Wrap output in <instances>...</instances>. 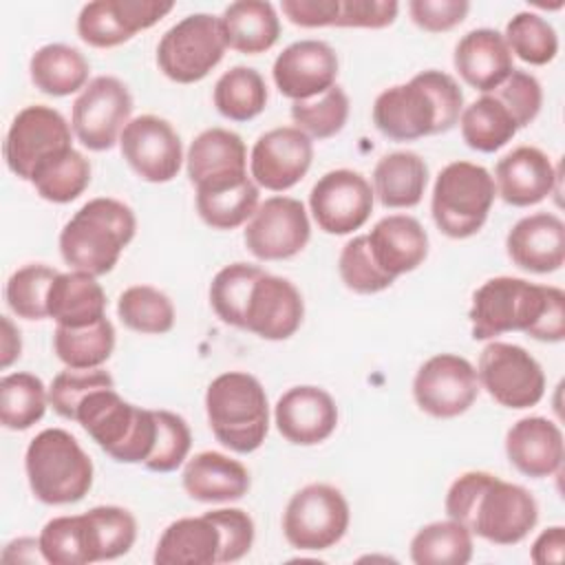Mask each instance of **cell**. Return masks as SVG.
Wrapping results in <instances>:
<instances>
[{"label":"cell","instance_id":"21","mask_svg":"<svg viewBox=\"0 0 565 565\" xmlns=\"http://www.w3.org/2000/svg\"><path fill=\"white\" fill-rule=\"evenodd\" d=\"M302 318L305 302L298 287L282 276L263 271L252 287L243 329L276 342L291 338L300 329Z\"/></svg>","mask_w":565,"mask_h":565},{"label":"cell","instance_id":"15","mask_svg":"<svg viewBox=\"0 0 565 565\" xmlns=\"http://www.w3.org/2000/svg\"><path fill=\"white\" fill-rule=\"evenodd\" d=\"M375 194L366 177L338 168L324 172L309 192V210L318 227L327 234H351L360 230L373 212Z\"/></svg>","mask_w":565,"mask_h":565},{"label":"cell","instance_id":"53","mask_svg":"<svg viewBox=\"0 0 565 565\" xmlns=\"http://www.w3.org/2000/svg\"><path fill=\"white\" fill-rule=\"evenodd\" d=\"M221 532V552L218 563H234L241 561L254 545V521L241 508H218L205 512Z\"/></svg>","mask_w":565,"mask_h":565},{"label":"cell","instance_id":"26","mask_svg":"<svg viewBox=\"0 0 565 565\" xmlns=\"http://www.w3.org/2000/svg\"><path fill=\"white\" fill-rule=\"evenodd\" d=\"M508 461L525 477L545 479L563 466V433L547 417H523L514 422L505 435Z\"/></svg>","mask_w":565,"mask_h":565},{"label":"cell","instance_id":"52","mask_svg":"<svg viewBox=\"0 0 565 565\" xmlns=\"http://www.w3.org/2000/svg\"><path fill=\"white\" fill-rule=\"evenodd\" d=\"M512 115L516 128L530 126L543 106V88L534 75L514 68L494 90H490Z\"/></svg>","mask_w":565,"mask_h":565},{"label":"cell","instance_id":"12","mask_svg":"<svg viewBox=\"0 0 565 565\" xmlns=\"http://www.w3.org/2000/svg\"><path fill=\"white\" fill-rule=\"evenodd\" d=\"M130 115L132 95L128 86L113 75H99L73 102L71 128L84 148L104 152L119 141Z\"/></svg>","mask_w":565,"mask_h":565},{"label":"cell","instance_id":"18","mask_svg":"<svg viewBox=\"0 0 565 565\" xmlns=\"http://www.w3.org/2000/svg\"><path fill=\"white\" fill-rule=\"evenodd\" d=\"M174 9L163 0H95L77 15V35L95 49H110L128 42L135 33L150 29Z\"/></svg>","mask_w":565,"mask_h":565},{"label":"cell","instance_id":"55","mask_svg":"<svg viewBox=\"0 0 565 565\" xmlns=\"http://www.w3.org/2000/svg\"><path fill=\"white\" fill-rule=\"evenodd\" d=\"M399 4L395 0H340L335 26L384 29L395 22Z\"/></svg>","mask_w":565,"mask_h":565},{"label":"cell","instance_id":"47","mask_svg":"<svg viewBox=\"0 0 565 565\" xmlns=\"http://www.w3.org/2000/svg\"><path fill=\"white\" fill-rule=\"evenodd\" d=\"M60 271L49 265L31 263L15 269L4 287V298L9 309L24 320H44L49 318L46 298L51 282Z\"/></svg>","mask_w":565,"mask_h":565},{"label":"cell","instance_id":"33","mask_svg":"<svg viewBox=\"0 0 565 565\" xmlns=\"http://www.w3.org/2000/svg\"><path fill=\"white\" fill-rule=\"evenodd\" d=\"M428 185L426 161L411 150L384 154L373 168V194L384 207H415Z\"/></svg>","mask_w":565,"mask_h":565},{"label":"cell","instance_id":"45","mask_svg":"<svg viewBox=\"0 0 565 565\" xmlns=\"http://www.w3.org/2000/svg\"><path fill=\"white\" fill-rule=\"evenodd\" d=\"M503 38L510 53L532 66H545L558 53L556 29L534 11H519L505 24Z\"/></svg>","mask_w":565,"mask_h":565},{"label":"cell","instance_id":"11","mask_svg":"<svg viewBox=\"0 0 565 565\" xmlns=\"http://www.w3.org/2000/svg\"><path fill=\"white\" fill-rule=\"evenodd\" d=\"M479 388L505 408L536 406L545 395V373L523 347L492 340L483 347L477 364Z\"/></svg>","mask_w":565,"mask_h":565},{"label":"cell","instance_id":"58","mask_svg":"<svg viewBox=\"0 0 565 565\" xmlns=\"http://www.w3.org/2000/svg\"><path fill=\"white\" fill-rule=\"evenodd\" d=\"M2 561L4 563H46L40 550V539H33V536L13 539L4 547Z\"/></svg>","mask_w":565,"mask_h":565},{"label":"cell","instance_id":"24","mask_svg":"<svg viewBox=\"0 0 565 565\" xmlns=\"http://www.w3.org/2000/svg\"><path fill=\"white\" fill-rule=\"evenodd\" d=\"M497 194L514 207H530L547 199L558 183V170L534 146H519L494 166Z\"/></svg>","mask_w":565,"mask_h":565},{"label":"cell","instance_id":"59","mask_svg":"<svg viewBox=\"0 0 565 565\" xmlns=\"http://www.w3.org/2000/svg\"><path fill=\"white\" fill-rule=\"evenodd\" d=\"M22 353V340L18 327L11 318L2 316V338H0V366L9 369Z\"/></svg>","mask_w":565,"mask_h":565},{"label":"cell","instance_id":"57","mask_svg":"<svg viewBox=\"0 0 565 565\" xmlns=\"http://www.w3.org/2000/svg\"><path fill=\"white\" fill-rule=\"evenodd\" d=\"M563 550H565V527L552 525L536 536L530 550V558L536 565H552V563L558 565L563 563Z\"/></svg>","mask_w":565,"mask_h":565},{"label":"cell","instance_id":"35","mask_svg":"<svg viewBox=\"0 0 565 565\" xmlns=\"http://www.w3.org/2000/svg\"><path fill=\"white\" fill-rule=\"evenodd\" d=\"M459 130L468 148L477 152H497L516 135V124L508 108L490 93L463 106Z\"/></svg>","mask_w":565,"mask_h":565},{"label":"cell","instance_id":"4","mask_svg":"<svg viewBox=\"0 0 565 565\" xmlns=\"http://www.w3.org/2000/svg\"><path fill=\"white\" fill-rule=\"evenodd\" d=\"M137 232L135 212L117 199L97 196L84 203L60 232V254L77 271H113Z\"/></svg>","mask_w":565,"mask_h":565},{"label":"cell","instance_id":"8","mask_svg":"<svg viewBox=\"0 0 565 565\" xmlns=\"http://www.w3.org/2000/svg\"><path fill=\"white\" fill-rule=\"evenodd\" d=\"M497 188L492 174L472 161H452L435 179L430 214L448 238H470L488 221Z\"/></svg>","mask_w":565,"mask_h":565},{"label":"cell","instance_id":"10","mask_svg":"<svg viewBox=\"0 0 565 565\" xmlns=\"http://www.w3.org/2000/svg\"><path fill=\"white\" fill-rule=\"evenodd\" d=\"M351 510L344 494L329 483H309L291 494L282 512L287 543L302 552H322L342 541Z\"/></svg>","mask_w":565,"mask_h":565},{"label":"cell","instance_id":"20","mask_svg":"<svg viewBox=\"0 0 565 565\" xmlns=\"http://www.w3.org/2000/svg\"><path fill=\"white\" fill-rule=\"evenodd\" d=\"M338 55L322 40H298L282 49L271 66V77L280 95L305 102L335 86Z\"/></svg>","mask_w":565,"mask_h":565},{"label":"cell","instance_id":"48","mask_svg":"<svg viewBox=\"0 0 565 565\" xmlns=\"http://www.w3.org/2000/svg\"><path fill=\"white\" fill-rule=\"evenodd\" d=\"M99 561H113L130 552L137 539L135 516L119 505H95L88 512Z\"/></svg>","mask_w":565,"mask_h":565},{"label":"cell","instance_id":"28","mask_svg":"<svg viewBox=\"0 0 565 565\" xmlns=\"http://www.w3.org/2000/svg\"><path fill=\"white\" fill-rule=\"evenodd\" d=\"M452 62L461 79L479 93L494 90L514 71L503 33L486 26L468 31L457 42Z\"/></svg>","mask_w":565,"mask_h":565},{"label":"cell","instance_id":"6","mask_svg":"<svg viewBox=\"0 0 565 565\" xmlns=\"http://www.w3.org/2000/svg\"><path fill=\"white\" fill-rule=\"evenodd\" d=\"M205 415L214 437L238 455L258 450L269 430L265 388L245 371L221 373L207 384Z\"/></svg>","mask_w":565,"mask_h":565},{"label":"cell","instance_id":"27","mask_svg":"<svg viewBox=\"0 0 565 565\" xmlns=\"http://www.w3.org/2000/svg\"><path fill=\"white\" fill-rule=\"evenodd\" d=\"M371 256L377 267L397 278L417 269L428 256V234L422 223L408 214H388L366 234Z\"/></svg>","mask_w":565,"mask_h":565},{"label":"cell","instance_id":"22","mask_svg":"<svg viewBox=\"0 0 565 565\" xmlns=\"http://www.w3.org/2000/svg\"><path fill=\"white\" fill-rule=\"evenodd\" d=\"M274 422L289 444L316 446L333 435L338 426V406L320 386H291L278 397Z\"/></svg>","mask_w":565,"mask_h":565},{"label":"cell","instance_id":"39","mask_svg":"<svg viewBox=\"0 0 565 565\" xmlns=\"http://www.w3.org/2000/svg\"><path fill=\"white\" fill-rule=\"evenodd\" d=\"M472 558V532L446 519L433 521L411 539V561L415 565H466Z\"/></svg>","mask_w":565,"mask_h":565},{"label":"cell","instance_id":"43","mask_svg":"<svg viewBox=\"0 0 565 565\" xmlns=\"http://www.w3.org/2000/svg\"><path fill=\"white\" fill-rule=\"evenodd\" d=\"M117 316L130 331L148 335H161L174 327L172 300L150 285L124 289L117 300Z\"/></svg>","mask_w":565,"mask_h":565},{"label":"cell","instance_id":"37","mask_svg":"<svg viewBox=\"0 0 565 565\" xmlns=\"http://www.w3.org/2000/svg\"><path fill=\"white\" fill-rule=\"evenodd\" d=\"M258 203V185L252 177L223 188L196 190V212L212 230L241 227L252 218Z\"/></svg>","mask_w":565,"mask_h":565},{"label":"cell","instance_id":"38","mask_svg":"<svg viewBox=\"0 0 565 565\" xmlns=\"http://www.w3.org/2000/svg\"><path fill=\"white\" fill-rule=\"evenodd\" d=\"M216 110L230 121H249L267 106V86L252 66H232L225 71L212 93Z\"/></svg>","mask_w":565,"mask_h":565},{"label":"cell","instance_id":"41","mask_svg":"<svg viewBox=\"0 0 565 565\" xmlns=\"http://www.w3.org/2000/svg\"><path fill=\"white\" fill-rule=\"evenodd\" d=\"M31 183L44 201L71 203L88 188L90 163L82 152L68 148L40 163L31 177Z\"/></svg>","mask_w":565,"mask_h":565},{"label":"cell","instance_id":"30","mask_svg":"<svg viewBox=\"0 0 565 565\" xmlns=\"http://www.w3.org/2000/svg\"><path fill=\"white\" fill-rule=\"evenodd\" d=\"M218 552L221 532L207 514H201L172 521L159 536L152 558L159 565H214Z\"/></svg>","mask_w":565,"mask_h":565},{"label":"cell","instance_id":"19","mask_svg":"<svg viewBox=\"0 0 565 565\" xmlns=\"http://www.w3.org/2000/svg\"><path fill=\"white\" fill-rule=\"evenodd\" d=\"M313 141L296 126H278L263 132L249 154V177L258 188L285 192L311 168Z\"/></svg>","mask_w":565,"mask_h":565},{"label":"cell","instance_id":"49","mask_svg":"<svg viewBox=\"0 0 565 565\" xmlns=\"http://www.w3.org/2000/svg\"><path fill=\"white\" fill-rule=\"evenodd\" d=\"M338 271L342 282L355 294H377L395 282V278L384 274L371 256L366 234L344 243L338 258Z\"/></svg>","mask_w":565,"mask_h":565},{"label":"cell","instance_id":"54","mask_svg":"<svg viewBox=\"0 0 565 565\" xmlns=\"http://www.w3.org/2000/svg\"><path fill=\"white\" fill-rule=\"evenodd\" d=\"M470 11V2L466 0H411L408 13L411 20L428 31V33H444L455 29L463 22Z\"/></svg>","mask_w":565,"mask_h":565},{"label":"cell","instance_id":"9","mask_svg":"<svg viewBox=\"0 0 565 565\" xmlns=\"http://www.w3.org/2000/svg\"><path fill=\"white\" fill-rule=\"evenodd\" d=\"M225 49L218 15L192 13L161 35L157 44V66L177 84H194L223 60Z\"/></svg>","mask_w":565,"mask_h":565},{"label":"cell","instance_id":"44","mask_svg":"<svg viewBox=\"0 0 565 565\" xmlns=\"http://www.w3.org/2000/svg\"><path fill=\"white\" fill-rule=\"evenodd\" d=\"M263 271L265 269L258 265L232 263L214 274L210 282V305L225 324L243 329L252 287Z\"/></svg>","mask_w":565,"mask_h":565},{"label":"cell","instance_id":"51","mask_svg":"<svg viewBox=\"0 0 565 565\" xmlns=\"http://www.w3.org/2000/svg\"><path fill=\"white\" fill-rule=\"evenodd\" d=\"M157 417V439L152 455L146 459V468L152 472H172L177 470L190 452L192 433L185 419L170 411H154Z\"/></svg>","mask_w":565,"mask_h":565},{"label":"cell","instance_id":"1","mask_svg":"<svg viewBox=\"0 0 565 565\" xmlns=\"http://www.w3.org/2000/svg\"><path fill=\"white\" fill-rule=\"evenodd\" d=\"M468 318L475 340L521 331L539 342H561L565 338V294L554 285L497 276L472 294Z\"/></svg>","mask_w":565,"mask_h":565},{"label":"cell","instance_id":"16","mask_svg":"<svg viewBox=\"0 0 565 565\" xmlns=\"http://www.w3.org/2000/svg\"><path fill=\"white\" fill-rule=\"evenodd\" d=\"M311 238L305 205L291 196H269L247 221L243 241L258 260H287L300 254Z\"/></svg>","mask_w":565,"mask_h":565},{"label":"cell","instance_id":"34","mask_svg":"<svg viewBox=\"0 0 565 565\" xmlns=\"http://www.w3.org/2000/svg\"><path fill=\"white\" fill-rule=\"evenodd\" d=\"M88 60L68 44H44L29 62V75L38 90L51 97H66L88 84Z\"/></svg>","mask_w":565,"mask_h":565},{"label":"cell","instance_id":"23","mask_svg":"<svg viewBox=\"0 0 565 565\" xmlns=\"http://www.w3.org/2000/svg\"><path fill=\"white\" fill-rule=\"evenodd\" d=\"M190 183L212 190L236 183L247 174V148L241 135L227 128H207L194 137L185 154Z\"/></svg>","mask_w":565,"mask_h":565},{"label":"cell","instance_id":"3","mask_svg":"<svg viewBox=\"0 0 565 565\" xmlns=\"http://www.w3.org/2000/svg\"><path fill=\"white\" fill-rule=\"evenodd\" d=\"M461 110L463 93L457 79L428 68L382 90L373 102V124L391 141H415L448 132L459 124Z\"/></svg>","mask_w":565,"mask_h":565},{"label":"cell","instance_id":"56","mask_svg":"<svg viewBox=\"0 0 565 565\" xmlns=\"http://www.w3.org/2000/svg\"><path fill=\"white\" fill-rule=\"evenodd\" d=\"M280 9L291 24L305 29L335 26L340 0H282Z\"/></svg>","mask_w":565,"mask_h":565},{"label":"cell","instance_id":"7","mask_svg":"<svg viewBox=\"0 0 565 565\" xmlns=\"http://www.w3.org/2000/svg\"><path fill=\"white\" fill-rule=\"evenodd\" d=\"M24 470L33 497L46 505L77 503L93 486V461L64 428H44L29 441Z\"/></svg>","mask_w":565,"mask_h":565},{"label":"cell","instance_id":"2","mask_svg":"<svg viewBox=\"0 0 565 565\" xmlns=\"http://www.w3.org/2000/svg\"><path fill=\"white\" fill-rule=\"evenodd\" d=\"M444 508L448 519L494 545L521 543L539 521L530 490L486 470L459 475L446 492Z\"/></svg>","mask_w":565,"mask_h":565},{"label":"cell","instance_id":"5","mask_svg":"<svg viewBox=\"0 0 565 565\" xmlns=\"http://www.w3.org/2000/svg\"><path fill=\"white\" fill-rule=\"evenodd\" d=\"M88 437L119 463H146L157 439L154 411L126 402L115 386L88 393L75 417Z\"/></svg>","mask_w":565,"mask_h":565},{"label":"cell","instance_id":"42","mask_svg":"<svg viewBox=\"0 0 565 565\" xmlns=\"http://www.w3.org/2000/svg\"><path fill=\"white\" fill-rule=\"evenodd\" d=\"M49 406V388L33 373H9L0 380V422L9 430L38 424Z\"/></svg>","mask_w":565,"mask_h":565},{"label":"cell","instance_id":"46","mask_svg":"<svg viewBox=\"0 0 565 565\" xmlns=\"http://www.w3.org/2000/svg\"><path fill=\"white\" fill-rule=\"evenodd\" d=\"M291 119L298 130L311 139H329L338 135L349 119V95L342 86H331L318 97L294 102Z\"/></svg>","mask_w":565,"mask_h":565},{"label":"cell","instance_id":"32","mask_svg":"<svg viewBox=\"0 0 565 565\" xmlns=\"http://www.w3.org/2000/svg\"><path fill=\"white\" fill-rule=\"evenodd\" d=\"M227 49L245 55L269 51L280 35V18L271 2L238 0L223 9L218 15Z\"/></svg>","mask_w":565,"mask_h":565},{"label":"cell","instance_id":"25","mask_svg":"<svg viewBox=\"0 0 565 565\" xmlns=\"http://www.w3.org/2000/svg\"><path fill=\"white\" fill-rule=\"evenodd\" d=\"M505 252L525 271L552 274L565 263V225L552 212L523 216L510 227Z\"/></svg>","mask_w":565,"mask_h":565},{"label":"cell","instance_id":"29","mask_svg":"<svg viewBox=\"0 0 565 565\" xmlns=\"http://www.w3.org/2000/svg\"><path fill=\"white\" fill-rule=\"evenodd\" d=\"M183 490L201 503H227L247 494L252 479L249 470L238 461L216 450H203L188 459L181 475Z\"/></svg>","mask_w":565,"mask_h":565},{"label":"cell","instance_id":"13","mask_svg":"<svg viewBox=\"0 0 565 565\" xmlns=\"http://www.w3.org/2000/svg\"><path fill=\"white\" fill-rule=\"evenodd\" d=\"M73 128L60 110L33 104L22 108L4 137L7 168L22 181H31L35 168L46 159L73 148Z\"/></svg>","mask_w":565,"mask_h":565},{"label":"cell","instance_id":"31","mask_svg":"<svg viewBox=\"0 0 565 565\" xmlns=\"http://www.w3.org/2000/svg\"><path fill=\"white\" fill-rule=\"evenodd\" d=\"M46 309L57 327H86L106 318V294L88 271H60L51 282Z\"/></svg>","mask_w":565,"mask_h":565},{"label":"cell","instance_id":"40","mask_svg":"<svg viewBox=\"0 0 565 565\" xmlns=\"http://www.w3.org/2000/svg\"><path fill=\"white\" fill-rule=\"evenodd\" d=\"M40 550L51 565L97 563L86 514L55 516L40 532Z\"/></svg>","mask_w":565,"mask_h":565},{"label":"cell","instance_id":"36","mask_svg":"<svg viewBox=\"0 0 565 565\" xmlns=\"http://www.w3.org/2000/svg\"><path fill=\"white\" fill-rule=\"evenodd\" d=\"M115 349V327L102 318L86 327H55L53 351L68 369H99Z\"/></svg>","mask_w":565,"mask_h":565},{"label":"cell","instance_id":"17","mask_svg":"<svg viewBox=\"0 0 565 565\" xmlns=\"http://www.w3.org/2000/svg\"><path fill=\"white\" fill-rule=\"evenodd\" d=\"M119 148L130 170L148 183H168L183 166L181 137L168 119L157 115L130 119L119 137Z\"/></svg>","mask_w":565,"mask_h":565},{"label":"cell","instance_id":"14","mask_svg":"<svg viewBox=\"0 0 565 565\" xmlns=\"http://www.w3.org/2000/svg\"><path fill=\"white\" fill-rule=\"evenodd\" d=\"M479 395L477 369L457 353L428 358L413 377L415 404L437 419L463 415Z\"/></svg>","mask_w":565,"mask_h":565},{"label":"cell","instance_id":"50","mask_svg":"<svg viewBox=\"0 0 565 565\" xmlns=\"http://www.w3.org/2000/svg\"><path fill=\"white\" fill-rule=\"evenodd\" d=\"M115 386V380L108 371L99 369H68L60 371L51 386H49V404L53 411L64 417L73 419L77 404L97 388H110Z\"/></svg>","mask_w":565,"mask_h":565}]
</instances>
